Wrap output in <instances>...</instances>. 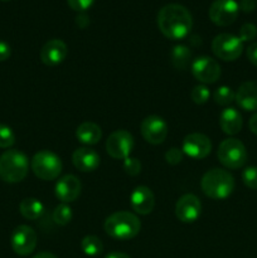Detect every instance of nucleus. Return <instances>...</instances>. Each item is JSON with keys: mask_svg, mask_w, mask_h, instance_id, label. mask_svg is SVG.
<instances>
[{"mask_svg": "<svg viewBox=\"0 0 257 258\" xmlns=\"http://www.w3.org/2000/svg\"><path fill=\"white\" fill-rule=\"evenodd\" d=\"M156 22L164 37L171 40L184 39L193 27L190 12L180 4H168L161 8Z\"/></svg>", "mask_w": 257, "mask_h": 258, "instance_id": "obj_1", "label": "nucleus"}, {"mask_svg": "<svg viewBox=\"0 0 257 258\" xmlns=\"http://www.w3.org/2000/svg\"><path fill=\"white\" fill-rule=\"evenodd\" d=\"M201 186L203 193L208 198L222 201V199L228 198L233 193L236 184H234V178L229 171L214 168L204 174L201 180Z\"/></svg>", "mask_w": 257, "mask_h": 258, "instance_id": "obj_2", "label": "nucleus"}, {"mask_svg": "<svg viewBox=\"0 0 257 258\" xmlns=\"http://www.w3.org/2000/svg\"><path fill=\"white\" fill-rule=\"evenodd\" d=\"M105 232L117 241H128L135 238L141 228V223L135 214L130 212H116L105 221Z\"/></svg>", "mask_w": 257, "mask_h": 258, "instance_id": "obj_3", "label": "nucleus"}, {"mask_svg": "<svg viewBox=\"0 0 257 258\" xmlns=\"http://www.w3.org/2000/svg\"><path fill=\"white\" fill-rule=\"evenodd\" d=\"M29 169L27 155L19 150H7L0 155V179L5 183L24 180Z\"/></svg>", "mask_w": 257, "mask_h": 258, "instance_id": "obj_4", "label": "nucleus"}, {"mask_svg": "<svg viewBox=\"0 0 257 258\" xmlns=\"http://www.w3.org/2000/svg\"><path fill=\"white\" fill-rule=\"evenodd\" d=\"M32 170L42 180H54L62 173V160L50 150H40L33 156Z\"/></svg>", "mask_w": 257, "mask_h": 258, "instance_id": "obj_5", "label": "nucleus"}, {"mask_svg": "<svg viewBox=\"0 0 257 258\" xmlns=\"http://www.w3.org/2000/svg\"><path fill=\"white\" fill-rule=\"evenodd\" d=\"M219 163L228 169H239L247 163V150L242 141L237 139H226L219 144L218 151Z\"/></svg>", "mask_w": 257, "mask_h": 258, "instance_id": "obj_6", "label": "nucleus"}, {"mask_svg": "<svg viewBox=\"0 0 257 258\" xmlns=\"http://www.w3.org/2000/svg\"><path fill=\"white\" fill-rule=\"evenodd\" d=\"M212 50L217 58L226 62L236 60L243 52V43L238 37L228 33L218 34L212 42Z\"/></svg>", "mask_w": 257, "mask_h": 258, "instance_id": "obj_7", "label": "nucleus"}, {"mask_svg": "<svg viewBox=\"0 0 257 258\" xmlns=\"http://www.w3.org/2000/svg\"><path fill=\"white\" fill-rule=\"evenodd\" d=\"M239 4L236 0H214L208 10L209 19L218 27H227L236 22Z\"/></svg>", "mask_w": 257, "mask_h": 258, "instance_id": "obj_8", "label": "nucleus"}, {"mask_svg": "<svg viewBox=\"0 0 257 258\" xmlns=\"http://www.w3.org/2000/svg\"><path fill=\"white\" fill-rule=\"evenodd\" d=\"M134 149V138L128 131L116 130L106 140V151L108 155L117 160L128 158Z\"/></svg>", "mask_w": 257, "mask_h": 258, "instance_id": "obj_9", "label": "nucleus"}, {"mask_svg": "<svg viewBox=\"0 0 257 258\" xmlns=\"http://www.w3.org/2000/svg\"><path fill=\"white\" fill-rule=\"evenodd\" d=\"M141 135L146 143L151 145H160L165 141L168 136L169 127L163 117L156 115H150L145 117L140 126Z\"/></svg>", "mask_w": 257, "mask_h": 258, "instance_id": "obj_10", "label": "nucleus"}, {"mask_svg": "<svg viewBox=\"0 0 257 258\" xmlns=\"http://www.w3.org/2000/svg\"><path fill=\"white\" fill-rule=\"evenodd\" d=\"M194 78L204 85L217 82L221 77V66L216 59L207 55H202L193 60L190 66Z\"/></svg>", "mask_w": 257, "mask_h": 258, "instance_id": "obj_11", "label": "nucleus"}, {"mask_svg": "<svg viewBox=\"0 0 257 258\" xmlns=\"http://www.w3.org/2000/svg\"><path fill=\"white\" fill-rule=\"evenodd\" d=\"M38 236L35 233L34 229L29 226H18L17 228L13 231L12 243L13 251L19 256H28L32 253L37 247Z\"/></svg>", "mask_w": 257, "mask_h": 258, "instance_id": "obj_12", "label": "nucleus"}, {"mask_svg": "<svg viewBox=\"0 0 257 258\" xmlns=\"http://www.w3.org/2000/svg\"><path fill=\"white\" fill-rule=\"evenodd\" d=\"M181 150L189 158L194 159V160H201V159L207 158L211 154V139L207 135H204V134H189V135L184 138Z\"/></svg>", "mask_w": 257, "mask_h": 258, "instance_id": "obj_13", "label": "nucleus"}, {"mask_svg": "<svg viewBox=\"0 0 257 258\" xmlns=\"http://www.w3.org/2000/svg\"><path fill=\"white\" fill-rule=\"evenodd\" d=\"M202 203L194 194H184L175 204V216L183 223H193L201 217Z\"/></svg>", "mask_w": 257, "mask_h": 258, "instance_id": "obj_14", "label": "nucleus"}, {"mask_svg": "<svg viewBox=\"0 0 257 258\" xmlns=\"http://www.w3.org/2000/svg\"><path fill=\"white\" fill-rule=\"evenodd\" d=\"M81 181L77 176L68 174L62 176L55 184V197L62 203H72L80 197L81 194Z\"/></svg>", "mask_w": 257, "mask_h": 258, "instance_id": "obj_15", "label": "nucleus"}, {"mask_svg": "<svg viewBox=\"0 0 257 258\" xmlns=\"http://www.w3.org/2000/svg\"><path fill=\"white\" fill-rule=\"evenodd\" d=\"M68 54V48L63 40L50 39L40 49V60L45 66H58L66 59Z\"/></svg>", "mask_w": 257, "mask_h": 258, "instance_id": "obj_16", "label": "nucleus"}, {"mask_svg": "<svg viewBox=\"0 0 257 258\" xmlns=\"http://www.w3.org/2000/svg\"><path fill=\"white\" fill-rule=\"evenodd\" d=\"M131 208L141 216H146L153 212L154 207H155V197H154L153 191L148 188V186L140 185L138 188L134 189L130 197Z\"/></svg>", "mask_w": 257, "mask_h": 258, "instance_id": "obj_17", "label": "nucleus"}, {"mask_svg": "<svg viewBox=\"0 0 257 258\" xmlns=\"http://www.w3.org/2000/svg\"><path fill=\"white\" fill-rule=\"evenodd\" d=\"M72 163L77 170L91 173L100 166V155L93 149L80 148L73 153Z\"/></svg>", "mask_w": 257, "mask_h": 258, "instance_id": "obj_18", "label": "nucleus"}, {"mask_svg": "<svg viewBox=\"0 0 257 258\" xmlns=\"http://www.w3.org/2000/svg\"><path fill=\"white\" fill-rule=\"evenodd\" d=\"M234 101L244 111H257V82L247 81L238 87Z\"/></svg>", "mask_w": 257, "mask_h": 258, "instance_id": "obj_19", "label": "nucleus"}, {"mask_svg": "<svg viewBox=\"0 0 257 258\" xmlns=\"http://www.w3.org/2000/svg\"><path fill=\"white\" fill-rule=\"evenodd\" d=\"M242 116L236 108L227 107L219 115V126L227 135H237L242 130Z\"/></svg>", "mask_w": 257, "mask_h": 258, "instance_id": "obj_20", "label": "nucleus"}, {"mask_svg": "<svg viewBox=\"0 0 257 258\" xmlns=\"http://www.w3.org/2000/svg\"><path fill=\"white\" fill-rule=\"evenodd\" d=\"M76 138L78 139L80 143L85 144V145H96V144L100 143L101 138H102V130L97 123L86 121L77 127Z\"/></svg>", "mask_w": 257, "mask_h": 258, "instance_id": "obj_21", "label": "nucleus"}, {"mask_svg": "<svg viewBox=\"0 0 257 258\" xmlns=\"http://www.w3.org/2000/svg\"><path fill=\"white\" fill-rule=\"evenodd\" d=\"M19 211L24 218L29 221H37L44 213V206L35 198H25L20 202Z\"/></svg>", "mask_w": 257, "mask_h": 258, "instance_id": "obj_22", "label": "nucleus"}, {"mask_svg": "<svg viewBox=\"0 0 257 258\" xmlns=\"http://www.w3.org/2000/svg\"><path fill=\"white\" fill-rule=\"evenodd\" d=\"M191 52L186 45L179 44L171 49L170 52V62L176 70H186L190 64Z\"/></svg>", "mask_w": 257, "mask_h": 258, "instance_id": "obj_23", "label": "nucleus"}, {"mask_svg": "<svg viewBox=\"0 0 257 258\" xmlns=\"http://www.w3.org/2000/svg\"><path fill=\"white\" fill-rule=\"evenodd\" d=\"M81 248L83 253L88 257H96L102 253L103 244L101 239L96 236H86L81 241Z\"/></svg>", "mask_w": 257, "mask_h": 258, "instance_id": "obj_24", "label": "nucleus"}, {"mask_svg": "<svg viewBox=\"0 0 257 258\" xmlns=\"http://www.w3.org/2000/svg\"><path fill=\"white\" fill-rule=\"evenodd\" d=\"M53 221L58 226H67L72 221V209L68 204L60 203L53 211Z\"/></svg>", "mask_w": 257, "mask_h": 258, "instance_id": "obj_25", "label": "nucleus"}, {"mask_svg": "<svg viewBox=\"0 0 257 258\" xmlns=\"http://www.w3.org/2000/svg\"><path fill=\"white\" fill-rule=\"evenodd\" d=\"M214 101H216L217 105L219 106H228L229 103H232L236 98V93L233 92L231 87L228 86H221L216 90L213 95Z\"/></svg>", "mask_w": 257, "mask_h": 258, "instance_id": "obj_26", "label": "nucleus"}, {"mask_svg": "<svg viewBox=\"0 0 257 258\" xmlns=\"http://www.w3.org/2000/svg\"><path fill=\"white\" fill-rule=\"evenodd\" d=\"M15 144V134L9 126L0 123V148H12Z\"/></svg>", "mask_w": 257, "mask_h": 258, "instance_id": "obj_27", "label": "nucleus"}, {"mask_svg": "<svg viewBox=\"0 0 257 258\" xmlns=\"http://www.w3.org/2000/svg\"><path fill=\"white\" fill-rule=\"evenodd\" d=\"M209 96H211V92H209V88L206 85L196 86L190 92L191 100L197 105H204L209 100Z\"/></svg>", "mask_w": 257, "mask_h": 258, "instance_id": "obj_28", "label": "nucleus"}, {"mask_svg": "<svg viewBox=\"0 0 257 258\" xmlns=\"http://www.w3.org/2000/svg\"><path fill=\"white\" fill-rule=\"evenodd\" d=\"M243 184L249 189L257 190V166H248L242 171Z\"/></svg>", "mask_w": 257, "mask_h": 258, "instance_id": "obj_29", "label": "nucleus"}, {"mask_svg": "<svg viewBox=\"0 0 257 258\" xmlns=\"http://www.w3.org/2000/svg\"><path fill=\"white\" fill-rule=\"evenodd\" d=\"M257 37V27L252 23H246L241 27L239 29V39L243 42H249V40H253Z\"/></svg>", "mask_w": 257, "mask_h": 258, "instance_id": "obj_30", "label": "nucleus"}, {"mask_svg": "<svg viewBox=\"0 0 257 258\" xmlns=\"http://www.w3.org/2000/svg\"><path fill=\"white\" fill-rule=\"evenodd\" d=\"M123 170L126 171V174L131 176H136L140 174L141 171V163L136 158H126L123 160Z\"/></svg>", "mask_w": 257, "mask_h": 258, "instance_id": "obj_31", "label": "nucleus"}, {"mask_svg": "<svg viewBox=\"0 0 257 258\" xmlns=\"http://www.w3.org/2000/svg\"><path fill=\"white\" fill-rule=\"evenodd\" d=\"M183 150H179V149L176 148H171L165 153V160L166 163L170 164V165H178V164L181 163V160H183Z\"/></svg>", "mask_w": 257, "mask_h": 258, "instance_id": "obj_32", "label": "nucleus"}, {"mask_svg": "<svg viewBox=\"0 0 257 258\" xmlns=\"http://www.w3.org/2000/svg\"><path fill=\"white\" fill-rule=\"evenodd\" d=\"M67 3L68 5H70L71 9H73L75 12L78 13H83L92 7L95 0H67Z\"/></svg>", "mask_w": 257, "mask_h": 258, "instance_id": "obj_33", "label": "nucleus"}, {"mask_svg": "<svg viewBox=\"0 0 257 258\" xmlns=\"http://www.w3.org/2000/svg\"><path fill=\"white\" fill-rule=\"evenodd\" d=\"M247 58L249 62L257 67V43H252L248 48H247Z\"/></svg>", "mask_w": 257, "mask_h": 258, "instance_id": "obj_34", "label": "nucleus"}, {"mask_svg": "<svg viewBox=\"0 0 257 258\" xmlns=\"http://www.w3.org/2000/svg\"><path fill=\"white\" fill-rule=\"evenodd\" d=\"M12 54V50H10V47L8 43L0 40V62H4Z\"/></svg>", "mask_w": 257, "mask_h": 258, "instance_id": "obj_35", "label": "nucleus"}, {"mask_svg": "<svg viewBox=\"0 0 257 258\" xmlns=\"http://www.w3.org/2000/svg\"><path fill=\"white\" fill-rule=\"evenodd\" d=\"M254 8H256L254 0H241V3H239V9H242L243 12H252Z\"/></svg>", "mask_w": 257, "mask_h": 258, "instance_id": "obj_36", "label": "nucleus"}, {"mask_svg": "<svg viewBox=\"0 0 257 258\" xmlns=\"http://www.w3.org/2000/svg\"><path fill=\"white\" fill-rule=\"evenodd\" d=\"M248 127L251 130V133H253L254 135H257V112L249 118V122H248Z\"/></svg>", "mask_w": 257, "mask_h": 258, "instance_id": "obj_37", "label": "nucleus"}, {"mask_svg": "<svg viewBox=\"0 0 257 258\" xmlns=\"http://www.w3.org/2000/svg\"><path fill=\"white\" fill-rule=\"evenodd\" d=\"M88 23H90V20H88V17H87V15L83 14V13H81V14L77 17V24L80 25L81 28H85L86 25L88 24Z\"/></svg>", "mask_w": 257, "mask_h": 258, "instance_id": "obj_38", "label": "nucleus"}, {"mask_svg": "<svg viewBox=\"0 0 257 258\" xmlns=\"http://www.w3.org/2000/svg\"><path fill=\"white\" fill-rule=\"evenodd\" d=\"M105 258H131V257L128 256V254L122 253V252H111V253H108Z\"/></svg>", "mask_w": 257, "mask_h": 258, "instance_id": "obj_39", "label": "nucleus"}, {"mask_svg": "<svg viewBox=\"0 0 257 258\" xmlns=\"http://www.w3.org/2000/svg\"><path fill=\"white\" fill-rule=\"evenodd\" d=\"M33 258H58V257L54 256L53 253H50V252H40V253L35 254Z\"/></svg>", "mask_w": 257, "mask_h": 258, "instance_id": "obj_40", "label": "nucleus"}, {"mask_svg": "<svg viewBox=\"0 0 257 258\" xmlns=\"http://www.w3.org/2000/svg\"><path fill=\"white\" fill-rule=\"evenodd\" d=\"M3 2H8V0H3Z\"/></svg>", "mask_w": 257, "mask_h": 258, "instance_id": "obj_41", "label": "nucleus"}]
</instances>
